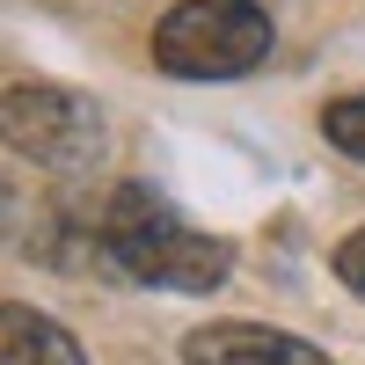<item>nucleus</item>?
Instances as JSON below:
<instances>
[{
	"label": "nucleus",
	"instance_id": "nucleus-1",
	"mask_svg": "<svg viewBox=\"0 0 365 365\" xmlns=\"http://www.w3.org/2000/svg\"><path fill=\"white\" fill-rule=\"evenodd\" d=\"M96 249L125 270L132 285H168V292H212V285H227V270H234L227 241L190 234L154 190H139V182H117L110 205L96 212Z\"/></svg>",
	"mask_w": 365,
	"mask_h": 365
},
{
	"label": "nucleus",
	"instance_id": "nucleus-3",
	"mask_svg": "<svg viewBox=\"0 0 365 365\" xmlns=\"http://www.w3.org/2000/svg\"><path fill=\"white\" fill-rule=\"evenodd\" d=\"M0 117H8V146L22 161L37 168H58L73 175L103 154V117L88 96H73V88H51V81H15L8 103H0Z\"/></svg>",
	"mask_w": 365,
	"mask_h": 365
},
{
	"label": "nucleus",
	"instance_id": "nucleus-6",
	"mask_svg": "<svg viewBox=\"0 0 365 365\" xmlns=\"http://www.w3.org/2000/svg\"><path fill=\"white\" fill-rule=\"evenodd\" d=\"M322 132H329V146H344L351 161H365V96H336L322 110Z\"/></svg>",
	"mask_w": 365,
	"mask_h": 365
},
{
	"label": "nucleus",
	"instance_id": "nucleus-4",
	"mask_svg": "<svg viewBox=\"0 0 365 365\" xmlns=\"http://www.w3.org/2000/svg\"><path fill=\"white\" fill-rule=\"evenodd\" d=\"M182 365H329V351L256 322H205L182 336Z\"/></svg>",
	"mask_w": 365,
	"mask_h": 365
},
{
	"label": "nucleus",
	"instance_id": "nucleus-5",
	"mask_svg": "<svg viewBox=\"0 0 365 365\" xmlns=\"http://www.w3.org/2000/svg\"><path fill=\"white\" fill-rule=\"evenodd\" d=\"M0 365H88L81 344L37 307H8L0 314Z\"/></svg>",
	"mask_w": 365,
	"mask_h": 365
},
{
	"label": "nucleus",
	"instance_id": "nucleus-2",
	"mask_svg": "<svg viewBox=\"0 0 365 365\" xmlns=\"http://www.w3.org/2000/svg\"><path fill=\"white\" fill-rule=\"evenodd\" d=\"M270 58V15L256 0H175L154 29V66L182 81H227Z\"/></svg>",
	"mask_w": 365,
	"mask_h": 365
},
{
	"label": "nucleus",
	"instance_id": "nucleus-7",
	"mask_svg": "<svg viewBox=\"0 0 365 365\" xmlns=\"http://www.w3.org/2000/svg\"><path fill=\"white\" fill-rule=\"evenodd\" d=\"M329 263H336V278H344V285H351V292L365 299V227H358V234H344Z\"/></svg>",
	"mask_w": 365,
	"mask_h": 365
}]
</instances>
